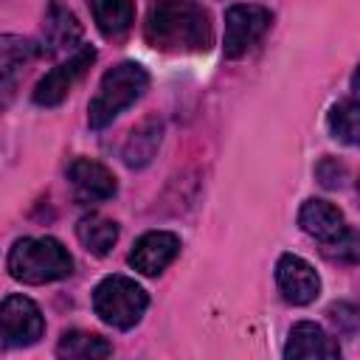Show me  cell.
<instances>
[{
  "instance_id": "cell-18",
  "label": "cell",
  "mask_w": 360,
  "mask_h": 360,
  "mask_svg": "<svg viewBox=\"0 0 360 360\" xmlns=\"http://www.w3.org/2000/svg\"><path fill=\"white\" fill-rule=\"evenodd\" d=\"M56 354L59 357H70V360H101V357L112 354V346H110V340H104L96 332L70 329V332H65L59 338Z\"/></svg>"
},
{
  "instance_id": "cell-8",
  "label": "cell",
  "mask_w": 360,
  "mask_h": 360,
  "mask_svg": "<svg viewBox=\"0 0 360 360\" xmlns=\"http://www.w3.org/2000/svg\"><path fill=\"white\" fill-rule=\"evenodd\" d=\"M276 284L284 295V301L295 304V307H304V304H312L321 292V278L315 273V267L295 256V253H284L278 256L276 262Z\"/></svg>"
},
{
  "instance_id": "cell-5",
  "label": "cell",
  "mask_w": 360,
  "mask_h": 360,
  "mask_svg": "<svg viewBox=\"0 0 360 360\" xmlns=\"http://www.w3.org/2000/svg\"><path fill=\"white\" fill-rule=\"evenodd\" d=\"M273 14L264 6H253V3H236L225 11V39H222V51L228 59H239L245 56L270 28Z\"/></svg>"
},
{
  "instance_id": "cell-12",
  "label": "cell",
  "mask_w": 360,
  "mask_h": 360,
  "mask_svg": "<svg viewBox=\"0 0 360 360\" xmlns=\"http://www.w3.org/2000/svg\"><path fill=\"white\" fill-rule=\"evenodd\" d=\"M284 357H290V360H335V357H340V346L318 323L298 321L287 335Z\"/></svg>"
},
{
  "instance_id": "cell-15",
  "label": "cell",
  "mask_w": 360,
  "mask_h": 360,
  "mask_svg": "<svg viewBox=\"0 0 360 360\" xmlns=\"http://www.w3.org/2000/svg\"><path fill=\"white\" fill-rule=\"evenodd\" d=\"M160 141H163V121H158V118L141 121V124L127 135V141H124V149H121L124 163H127L129 169H143V166L155 158Z\"/></svg>"
},
{
  "instance_id": "cell-14",
  "label": "cell",
  "mask_w": 360,
  "mask_h": 360,
  "mask_svg": "<svg viewBox=\"0 0 360 360\" xmlns=\"http://www.w3.org/2000/svg\"><path fill=\"white\" fill-rule=\"evenodd\" d=\"M82 22L76 20V14L70 8H65L59 0H53L48 6L45 22H42V39L48 48H42L45 53H68L76 51L82 45Z\"/></svg>"
},
{
  "instance_id": "cell-3",
  "label": "cell",
  "mask_w": 360,
  "mask_h": 360,
  "mask_svg": "<svg viewBox=\"0 0 360 360\" xmlns=\"http://www.w3.org/2000/svg\"><path fill=\"white\" fill-rule=\"evenodd\" d=\"M146 87H149V73L138 62H121L110 68L101 76L98 93L90 101V110H87L90 127L104 129L107 124H112L127 107H132L143 96Z\"/></svg>"
},
{
  "instance_id": "cell-16",
  "label": "cell",
  "mask_w": 360,
  "mask_h": 360,
  "mask_svg": "<svg viewBox=\"0 0 360 360\" xmlns=\"http://www.w3.org/2000/svg\"><path fill=\"white\" fill-rule=\"evenodd\" d=\"M87 6H90L93 20L104 37L115 39L132 28V20H135L132 0H87Z\"/></svg>"
},
{
  "instance_id": "cell-10",
  "label": "cell",
  "mask_w": 360,
  "mask_h": 360,
  "mask_svg": "<svg viewBox=\"0 0 360 360\" xmlns=\"http://www.w3.org/2000/svg\"><path fill=\"white\" fill-rule=\"evenodd\" d=\"M180 253V239L169 231H149L143 233L132 250H129V264L141 276H160Z\"/></svg>"
},
{
  "instance_id": "cell-21",
  "label": "cell",
  "mask_w": 360,
  "mask_h": 360,
  "mask_svg": "<svg viewBox=\"0 0 360 360\" xmlns=\"http://www.w3.org/2000/svg\"><path fill=\"white\" fill-rule=\"evenodd\" d=\"M329 318L338 323L340 332H346V335H354L357 332V309H354V304H349V301L332 304L329 307Z\"/></svg>"
},
{
  "instance_id": "cell-1",
  "label": "cell",
  "mask_w": 360,
  "mask_h": 360,
  "mask_svg": "<svg viewBox=\"0 0 360 360\" xmlns=\"http://www.w3.org/2000/svg\"><path fill=\"white\" fill-rule=\"evenodd\" d=\"M143 37L152 48L169 53H200L214 42L208 11L194 0H158L143 22Z\"/></svg>"
},
{
  "instance_id": "cell-11",
  "label": "cell",
  "mask_w": 360,
  "mask_h": 360,
  "mask_svg": "<svg viewBox=\"0 0 360 360\" xmlns=\"http://www.w3.org/2000/svg\"><path fill=\"white\" fill-rule=\"evenodd\" d=\"M68 180H70V186L82 202H101L118 191L112 172L107 166L90 160V158H76L68 166Z\"/></svg>"
},
{
  "instance_id": "cell-19",
  "label": "cell",
  "mask_w": 360,
  "mask_h": 360,
  "mask_svg": "<svg viewBox=\"0 0 360 360\" xmlns=\"http://www.w3.org/2000/svg\"><path fill=\"white\" fill-rule=\"evenodd\" d=\"M329 132L332 138L343 141V143H357V132H360V107L354 98H346V101H338L332 110H329Z\"/></svg>"
},
{
  "instance_id": "cell-17",
  "label": "cell",
  "mask_w": 360,
  "mask_h": 360,
  "mask_svg": "<svg viewBox=\"0 0 360 360\" xmlns=\"http://www.w3.org/2000/svg\"><path fill=\"white\" fill-rule=\"evenodd\" d=\"M76 236L93 256H107L118 242V222L101 214H87L76 222Z\"/></svg>"
},
{
  "instance_id": "cell-4",
  "label": "cell",
  "mask_w": 360,
  "mask_h": 360,
  "mask_svg": "<svg viewBox=\"0 0 360 360\" xmlns=\"http://www.w3.org/2000/svg\"><path fill=\"white\" fill-rule=\"evenodd\" d=\"M149 307L146 290L129 276H107L93 290L96 315L115 329H132Z\"/></svg>"
},
{
  "instance_id": "cell-20",
  "label": "cell",
  "mask_w": 360,
  "mask_h": 360,
  "mask_svg": "<svg viewBox=\"0 0 360 360\" xmlns=\"http://www.w3.org/2000/svg\"><path fill=\"white\" fill-rule=\"evenodd\" d=\"M315 177H318V183H321L323 188H343L349 172H346V166H343L338 158H329V155H326V158L318 160Z\"/></svg>"
},
{
  "instance_id": "cell-7",
  "label": "cell",
  "mask_w": 360,
  "mask_h": 360,
  "mask_svg": "<svg viewBox=\"0 0 360 360\" xmlns=\"http://www.w3.org/2000/svg\"><path fill=\"white\" fill-rule=\"evenodd\" d=\"M93 59H96V51L90 48V45H79L65 62H59L56 68H51L42 79H39V84H37V90H34V104H39V107H56V104H62L65 98H68V93H70V87L84 76V70L93 65Z\"/></svg>"
},
{
  "instance_id": "cell-9",
  "label": "cell",
  "mask_w": 360,
  "mask_h": 360,
  "mask_svg": "<svg viewBox=\"0 0 360 360\" xmlns=\"http://www.w3.org/2000/svg\"><path fill=\"white\" fill-rule=\"evenodd\" d=\"M42 48L20 34H0V101L14 93L25 70L37 62Z\"/></svg>"
},
{
  "instance_id": "cell-6",
  "label": "cell",
  "mask_w": 360,
  "mask_h": 360,
  "mask_svg": "<svg viewBox=\"0 0 360 360\" xmlns=\"http://www.w3.org/2000/svg\"><path fill=\"white\" fill-rule=\"evenodd\" d=\"M45 318L28 295H6L0 301V340L6 346H31L42 338Z\"/></svg>"
},
{
  "instance_id": "cell-13",
  "label": "cell",
  "mask_w": 360,
  "mask_h": 360,
  "mask_svg": "<svg viewBox=\"0 0 360 360\" xmlns=\"http://www.w3.org/2000/svg\"><path fill=\"white\" fill-rule=\"evenodd\" d=\"M298 225H301L304 233H309L312 239H318L323 248L332 245V242H338V239L349 231L343 211H340L338 205H332V202H326V200H315V197L301 205V211H298Z\"/></svg>"
},
{
  "instance_id": "cell-22",
  "label": "cell",
  "mask_w": 360,
  "mask_h": 360,
  "mask_svg": "<svg viewBox=\"0 0 360 360\" xmlns=\"http://www.w3.org/2000/svg\"><path fill=\"white\" fill-rule=\"evenodd\" d=\"M323 253H329V256H338L340 262H354L357 259V233L349 228L338 242H332V245H326L323 248Z\"/></svg>"
},
{
  "instance_id": "cell-2",
  "label": "cell",
  "mask_w": 360,
  "mask_h": 360,
  "mask_svg": "<svg viewBox=\"0 0 360 360\" xmlns=\"http://www.w3.org/2000/svg\"><path fill=\"white\" fill-rule=\"evenodd\" d=\"M8 273L22 284H48L73 273V259L53 236H25L8 250Z\"/></svg>"
}]
</instances>
